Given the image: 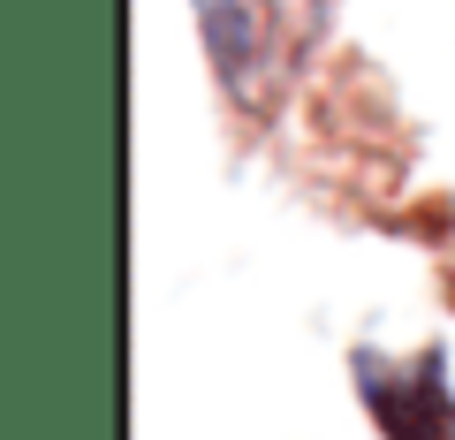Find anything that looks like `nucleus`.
Wrapping results in <instances>:
<instances>
[{"instance_id":"1","label":"nucleus","mask_w":455,"mask_h":440,"mask_svg":"<svg viewBox=\"0 0 455 440\" xmlns=\"http://www.w3.org/2000/svg\"><path fill=\"white\" fill-rule=\"evenodd\" d=\"M190 8H197V31H205L220 92L259 115V107H274L289 92L304 53L319 46L334 0H190Z\"/></svg>"},{"instance_id":"2","label":"nucleus","mask_w":455,"mask_h":440,"mask_svg":"<svg viewBox=\"0 0 455 440\" xmlns=\"http://www.w3.org/2000/svg\"><path fill=\"white\" fill-rule=\"evenodd\" d=\"M349 372H357V403L372 410L379 440H455V388L440 349H418V357L357 349Z\"/></svg>"}]
</instances>
